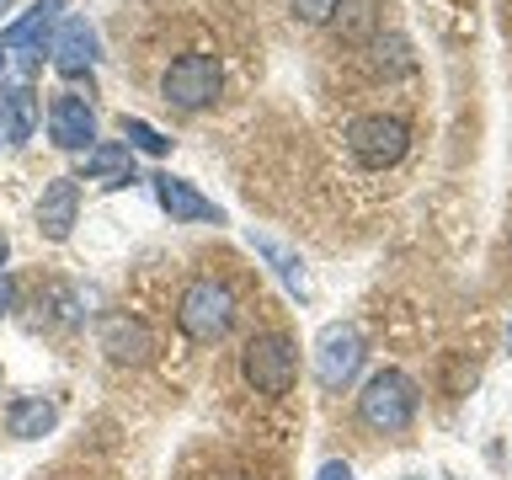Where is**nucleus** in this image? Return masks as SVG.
Here are the masks:
<instances>
[{"label":"nucleus","mask_w":512,"mask_h":480,"mask_svg":"<svg viewBox=\"0 0 512 480\" xmlns=\"http://www.w3.org/2000/svg\"><path fill=\"white\" fill-rule=\"evenodd\" d=\"M235 315H240V304L224 278H192L182 288V299H176V331L192 347H219L235 331Z\"/></svg>","instance_id":"nucleus-1"},{"label":"nucleus","mask_w":512,"mask_h":480,"mask_svg":"<svg viewBox=\"0 0 512 480\" xmlns=\"http://www.w3.org/2000/svg\"><path fill=\"white\" fill-rule=\"evenodd\" d=\"M416 416V384L411 374H400V368H379L374 379L363 384L358 395V422L368 432H379V438H395V432H406Z\"/></svg>","instance_id":"nucleus-2"},{"label":"nucleus","mask_w":512,"mask_h":480,"mask_svg":"<svg viewBox=\"0 0 512 480\" xmlns=\"http://www.w3.org/2000/svg\"><path fill=\"white\" fill-rule=\"evenodd\" d=\"M240 374H246V384H251L256 395L278 400V395L294 390V379H299V347L288 342L283 331L251 336L246 352H240Z\"/></svg>","instance_id":"nucleus-3"},{"label":"nucleus","mask_w":512,"mask_h":480,"mask_svg":"<svg viewBox=\"0 0 512 480\" xmlns=\"http://www.w3.org/2000/svg\"><path fill=\"white\" fill-rule=\"evenodd\" d=\"M342 144H347V155L358 160L363 171H390L411 150V128L400 118H390V112H363V118L347 123Z\"/></svg>","instance_id":"nucleus-4"},{"label":"nucleus","mask_w":512,"mask_h":480,"mask_svg":"<svg viewBox=\"0 0 512 480\" xmlns=\"http://www.w3.org/2000/svg\"><path fill=\"white\" fill-rule=\"evenodd\" d=\"M224 91V70L214 54H182L166 64V75H160V102L176 107V112H203L214 107Z\"/></svg>","instance_id":"nucleus-5"},{"label":"nucleus","mask_w":512,"mask_h":480,"mask_svg":"<svg viewBox=\"0 0 512 480\" xmlns=\"http://www.w3.org/2000/svg\"><path fill=\"white\" fill-rule=\"evenodd\" d=\"M358 368H363V336H358V326L331 320V326L320 331V342H315V379H320V390L342 395L347 384L358 379Z\"/></svg>","instance_id":"nucleus-6"},{"label":"nucleus","mask_w":512,"mask_h":480,"mask_svg":"<svg viewBox=\"0 0 512 480\" xmlns=\"http://www.w3.org/2000/svg\"><path fill=\"white\" fill-rule=\"evenodd\" d=\"M64 22V0H32V6L16 16V22L0 32V54H27L43 59V48L54 43V32Z\"/></svg>","instance_id":"nucleus-7"},{"label":"nucleus","mask_w":512,"mask_h":480,"mask_svg":"<svg viewBox=\"0 0 512 480\" xmlns=\"http://www.w3.org/2000/svg\"><path fill=\"white\" fill-rule=\"evenodd\" d=\"M48 59H54V70L64 80H80L96 70V59H102V43H96V27L86 22V16H64L54 43H48Z\"/></svg>","instance_id":"nucleus-8"},{"label":"nucleus","mask_w":512,"mask_h":480,"mask_svg":"<svg viewBox=\"0 0 512 480\" xmlns=\"http://www.w3.org/2000/svg\"><path fill=\"white\" fill-rule=\"evenodd\" d=\"M48 139L59 144V150L70 155H86L96 144V112L86 96L75 91H54V102H48Z\"/></svg>","instance_id":"nucleus-9"},{"label":"nucleus","mask_w":512,"mask_h":480,"mask_svg":"<svg viewBox=\"0 0 512 480\" xmlns=\"http://www.w3.org/2000/svg\"><path fill=\"white\" fill-rule=\"evenodd\" d=\"M155 187V203L171 214V224H224V208L214 198H203L187 176H171V171H155L150 176Z\"/></svg>","instance_id":"nucleus-10"},{"label":"nucleus","mask_w":512,"mask_h":480,"mask_svg":"<svg viewBox=\"0 0 512 480\" xmlns=\"http://www.w3.org/2000/svg\"><path fill=\"white\" fill-rule=\"evenodd\" d=\"M80 219V176H54L38 198V230L43 240H70Z\"/></svg>","instance_id":"nucleus-11"},{"label":"nucleus","mask_w":512,"mask_h":480,"mask_svg":"<svg viewBox=\"0 0 512 480\" xmlns=\"http://www.w3.org/2000/svg\"><path fill=\"white\" fill-rule=\"evenodd\" d=\"M80 182H102V187H128V182H139L134 150H128V144H112V139H96L91 150L80 155Z\"/></svg>","instance_id":"nucleus-12"},{"label":"nucleus","mask_w":512,"mask_h":480,"mask_svg":"<svg viewBox=\"0 0 512 480\" xmlns=\"http://www.w3.org/2000/svg\"><path fill=\"white\" fill-rule=\"evenodd\" d=\"M326 27L336 32V43H363L368 48L384 32V6L379 0H336Z\"/></svg>","instance_id":"nucleus-13"},{"label":"nucleus","mask_w":512,"mask_h":480,"mask_svg":"<svg viewBox=\"0 0 512 480\" xmlns=\"http://www.w3.org/2000/svg\"><path fill=\"white\" fill-rule=\"evenodd\" d=\"M102 352L112 363H144L155 352V336L139 315H107L102 320Z\"/></svg>","instance_id":"nucleus-14"},{"label":"nucleus","mask_w":512,"mask_h":480,"mask_svg":"<svg viewBox=\"0 0 512 480\" xmlns=\"http://www.w3.org/2000/svg\"><path fill=\"white\" fill-rule=\"evenodd\" d=\"M59 427V406L48 395H16L6 406V432L16 443H32V438H48Z\"/></svg>","instance_id":"nucleus-15"},{"label":"nucleus","mask_w":512,"mask_h":480,"mask_svg":"<svg viewBox=\"0 0 512 480\" xmlns=\"http://www.w3.org/2000/svg\"><path fill=\"white\" fill-rule=\"evenodd\" d=\"M246 240H251L256 256H267V262H272V272L283 278L288 294H294V299H310V272H304V262L283 246V240H272V235H262V230H251Z\"/></svg>","instance_id":"nucleus-16"},{"label":"nucleus","mask_w":512,"mask_h":480,"mask_svg":"<svg viewBox=\"0 0 512 480\" xmlns=\"http://www.w3.org/2000/svg\"><path fill=\"white\" fill-rule=\"evenodd\" d=\"M0 118H6V144H27L38 134V91L32 86H6L0 91Z\"/></svg>","instance_id":"nucleus-17"},{"label":"nucleus","mask_w":512,"mask_h":480,"mask_svg":"<svg viewBox=\"0 0 512 480\" xmlns=\"http://www.w3.org/2000/svg\"><path fill=\"white\" fill-rule=\"evenodd\" d=\"M368 70L384 75V80H395V75H411L416 70V54H411V43L400 38V32H379L374 43H368Z\"/></svg>","instance_id":"nucleus-18"},{"label":"nucleus","mask_w":512,"mask_h":480,"mask_svg":"<svg viewBox=\"0 0 512 480\" xmlns=\"http://www.w3.org/2000/svg\"><path fill=\"white\" fill-rule=\"evenodd\" d=\"M123 139H128V150H139V155H166L171 150V139L160 134V128H150L144 118H123Z\"/></svg>","instance_id":"nucleus-19"},{"label":"nucleus","mask_w":512,"mask_h":480,"mask_svg":"<svg viewBox=\"0 0 512 480\" xmlns=\"http://www.w3.org/2000/svg\"><path fill=\"white\" fill-rule=\"evenodd\" d=\"M331 6H336V0H294V16H299L304 27H320L331 16Z\"/></svg>","instance_id":"nucleus-20"},{"label":"nucleus","mask_w":512,"mask_h":480,"mask_svg":"<svg viewBox=\"0 0 512 480\" xmlns=\"http://www.w3.org/2000/svg\"><path fill=\"white\" fill-rule=\"evenodd\" d=\"M16 310V278H11V272H0V320H6Z\"/></svg>","instance_id":"nucleus-21"},{"label":"nucleus","mask_w":512,"mask_h":480,"mask_svg":"<svg viewBox=\"0 0 512 480\" xmlns=\"http://www.w3.org/2000/svg\"><path fill=\"white\" fill-rule=\"evenodd\" d=\"M315 480H352V464H342V459H326L315 470Z\"/></svg>","instance_id":"nucleus-22"},{"label":"nucleus","mask_w":512,"mask_h":480,"mask_svg":"<svg viewBox=\"0 0 512 480\" xmlns=\"http://www.w3.org/2000/svg\"><path fill=\"white\" fill-rule=\"evenodd\" d=\"M6 256H11V240H6V230H0V267H6Z\"/></svg>","instance_id":"nucleus-23"},{"label":"nucleus","mask_w":512,"mask_h":480,"mask_svg":"<svg viewBox=\"0 0 512 480\" xmlns=\"http://www.w3.org/2000/svg\"><path fill=\"white\" fill-rule=\"evenodd\" d=\"M406 480H432V475H406Z\"/></svg>","instance_id":"nucleus-24"},{"label":"nucleus","mask_w":512,"mask_h":480,"mask_svg":"<svg viewBox=\"0 0 512 480\" xmlns=\"http://www.w3.org/2000/svg\"><path fill=\"white\" fill-rule=\"evenodd\" d=\"M6 59H11V54H0V70H6Z\"/></svg>","instance_id":"nucleus-25"},{"label":"nucleus","mask_w":512,"mask_h":480,"mask_svg":"<svg viewBox=\"0 0 512 480\" xmlns=\"http://www.w3.org/2000/svg\"><path fill=\"white\" fill-rule=\"evenodd\" d=\"M0 11H11V0H0Z\"/></svg>","instance_id":"nucleus-26"},{"label":"nucleus","mask_w":512,"mask_h":480,"mask_svg":"<svg viewBox=\"0 0 512 480\" xmlns=\"http://www.w3.org/2000/svg\"><path fill=\"white\" fill-rule=\"evenodd\" d=\"M0 134H6V118H0Z\"/></svg>","instance_id":"nucleus-27"},{"label":"nucleus","mask_w":512,"mask_h":480,"mask_svg":"<svg viewBox=\"0 0 512 480\" xmlns=\"http://www.w3.org/2000/svg\"><path fill=\"white\" fill-rule=\"evenodd\" d=\"M230 480H246V475H230Z\"/></svg>","instance_id":"nucleus-28"}]
</instances>
